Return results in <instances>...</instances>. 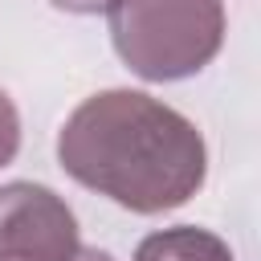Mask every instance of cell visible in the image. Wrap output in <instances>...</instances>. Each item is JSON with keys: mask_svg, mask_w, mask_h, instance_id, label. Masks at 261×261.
<instances>
[{"mask_svg": "<svg viewBox=\"0 0 261 261\" xmlns=\"http://www.w3.org/2000/svg\"><path fill=\"white\" fill-rule=\"evenodd\" d=\"M57 163L126 212L159 216L208 179V147L188 114L143 90H98L57 130Z\"/></svg>", "mask_w": 261, "mask_h": 261, "instance_id": "obj_1", "label": "cell"}, {"mask_svg": "<svg viewBox=\"0 0 261 261\" xmlns=\"http://www.w3.org/2000/svg\"><path fill=\"white\" fill-rule=\"evenodd\" d=\"M110 45L143 82H184L224 45L220 0H110Z\"/></svg>", "mask_w": 261, "mask_h": 261, "instance_id": "obj_2", "label": "cell"}, {"mask_svg": "<svg viewBox=\"0 0 261 261\" xmlns=\"http://www.w3.org/2000/svg\"><path fill=\"white\" fill-rule=\"evenodd\" d=\"M77 253V216L45 184H0V261H69Z\"/></svg>", "mask_w": 261, "mask_h": 261, "instance_id": "obj_3", "label": "cell"}, {"mask_svg": "<svg viewBox=\"0 0 261 261\" xmlns=\"http://www.w3.org/2000/svg\"><path fill=\"white\" fill-rule=\"evenodd\" d=\"M135 261H237V257L228 241H220L216 232L196 224H175L143 237L135 249Z\"/></svg>", "mask_w": 261, "mask_h": 261, "instance_id": "obj_4", "label": "cell"}, {"mask_svg": "<svg viewBox=\"0 0 261 261\" xmlns=\"http://www.w3.org/2000/svg\"><path fill=\"white\" fill-rule=\"evenodd\" d=\"M20 151V114H16V102L0 90V167H8Z\"/></svg>", "mask_w": 261, "mask_h": 261, "instance_id": "obj_5", "label": "cell"}, {"mask_svg": "<svg viewBox=\"0 0 261 261\" xmlns=\"http://www.w3.org/2000/svg\"><path fill=\"white\" fill-rule=\"evenodd\" d=\"M53 8H65V12H77V16H90V12H106L110 0H49Z\"/></svg>", "mask_w": 261, "mask_h": 261, "instance_id": "obj_6", "label": "cell"}, {"mask_svg": "<svg viewBox=\"0 0 261 261\" xmlns=\"http://www.w3.org/2000/svg\"><path fill=\"white\" fill-rule=\"evenodd\" d=\"M69 261H114V257H110L106 249H94V245H90V249H82V245H77V253H73Z\"/></svg>", "mask_w": 261, "mask_h": 261, "instance_id": "obj_7", "label": "cell"}]
</instances>
